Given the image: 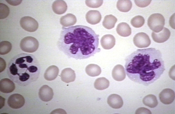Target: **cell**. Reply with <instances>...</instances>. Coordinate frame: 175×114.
Returning a JSON list of instances; mask_svg holds the SVG:
<instances>
[{
  "label": "cell",
  "instance_id": "1",
  "mask_svg": "<svg viewBox=\"0 0 175 114\" xmlns=\"http://www.w3.org/2000/svg\"><path fill=\"white\" fill-rule=\"evenodd\" d=\"M125 61L128 78L145 86L159 79L165 69L162 54L155 48L137 49L128 56Z\"/></svg>",
  "mask_w": 175,
  "mask_h": 114
},
{
  "label": "cell",
  "instance_id": "2",
  "mask_svg": "<svg viewBox=\"0 0 175 114\" xmlns=\"http://www.w3.org/2000/svg\"><path fill=\"white\" fill-rule=\"evenodd\" d=\"M62 28L58 46L69 58L84 59L100 51L99 35L91 28L82 25Z\"/></svg>",
  "mask_w": 175,
  "mask_h": 114
},
{
  "label": "cell",
  "instance_id": "3",
  "mask_svg": "<svg viewBox=\"0 0 175 114\" xmlns=\"http://www.w3.org/2000/svg\"><path fill=\"white\" fill-rule=\"evenodd\" d=\"M8 69L9 77L15 82L22 85L36 81L40 72L39 64L35 57L25 53L15 57Z\"/></svg>",
  "mask_w": 175,
  "mask_h": 114
},
{
  "label": "cell",
  "instance_id": "4",
  "mask_svg": "<svg viewBox=\"0 0 175 114\" xmlns=\"http://www.w3.org/2000/svg\"><path fill=\"white\" fill-rule=\"evenodd\" d=\"M165 20L163 16L160 13H154L148 18L147 25L153 32L157 33L161 31L165 25Z\"/></svg>",
  "mask_w": 175,
  "mask_h": 114
},
{
  "label": "cell",
  "instance_id": "5",
  "mask_svg": "<svg viewBox=\"0 0 175 114\" xmlns=\"http://www.w3.org/2000/svg\"><path fill=\"white\" fill-rule=\"evenodd\" d=\"M20 46L23 51L33 53L36 51L39 46V43L35 38L32 36H27L22 39Z\"/></svg>",
  "mask_w": 175,
  "mask_h": 114
},
{
  "label": "cell",
  "instance_id": "6",
  "mask_svg": "<svg viewBox=\"0 0 175 114\" xmlns=\"http://www.w3.org/2000/svg\"><path fill=\"white\" fill-rule=\"evenodd\" d=\"M20 25L22 29L30 32H33L38 29L39 25L37 21L32 17L27 16L21 18Z\"/></svg>",
  "mask_w": 175,
  "mask_h": 114
},
{
  "label": "cell",
  "instance_id": "7",
  "mask_svg": "<svg viewBox=\"0 0 175 114\" xmlns=\"http://www.w3.org/2000/svg\"><path fill=\"white\" fill-rule=\"evenodd\" d=\"M133 42L136 46L141 48L147 47L151 44L149 37L143 32L136 34L133 38Z\"/></svg>",
  "mask_w": 175,
  "mask_h": 114
},
{
  "label": "cell",
  "instance_id": "8",
  "mask_svg": "<svg viewBox=\"0 0 175 114\" xmlns=\"http://www.w3.org/2000/svg\"><path fill=\"white\" fill-rule=\"evenodd\" d=\"M25 100L21 95L17 93L11 95L9 98L7 103L9 106L14 109H19L23 106Z\"/></svg>",
  "mask_w": 175,
  "mask_h": 114
},
{
  "label": "cell",
  "instance_id": "9",
  "mask_svg": "<svg viewBox=\"0 0 175 114\" xmlns=\"http://www.w3.org/2000/svg\"><path fill=\"white\" fill-rule=\"evenodd\" d=\"M174 91L170 89H163L159 94L160 101L163 104L168 105L172 103L175 99Z\"/></svg>",
  "mask_w": 175,
  "mask_h": 114
},
{
  "label": "cell",
  "instance_id": "10",
  "mask_svg": "<svg viewBox=\"0 0 175 114\" xmlns=\"http://www.w3.org/2000/svg\"><path fill=\"white\" fill-rule=\"evenodd\" d=\"M170 35V32L169 30L165 27L160 32L156 33L153 32L151 34L153 40L158 43L166 42L169 39Z\"/></svg>",
  "mask_w": 175,
  "mask_h": 114
},
{
  "label": "cell",
  "instance_id": "11",
  "mask_svg": "<svg viewBox=\"0 0 175 114\" xmlns=\"http://www.w3.org/2000/svg\"><path fill=\"white\" fill-rule=\"evenodd\" d=\"M39 96L42 101L45 102L49 101L52 99L53 96V90L48 85H43L39 89Z\"/></svg>",
  "mask_w": 175,
  "mask_h": 114
},
{
  "label": "cell",
  "instance_id": "12",
  "mask_svg": "<svg viewBox=\"0 0 175 114\" xmlns=\"http://www.w3.org/2000/svg\"><path fill=\"white\" fill-rule=\"evenodd\" d=\"M107 102L110 106L115 109L121 108L123 104L122 97L119 95L115 94L109 95L108 98Z\"/></svg>",
  "mask_w": 175,
  "mask_h": 114
},
{
  "label": "cell",
  "instance_id": "13",
  "mask_svg": "<svg viewBox=\"0 0 175 114\" xmlns=\"http://www.w3.org/2000/svg\"><path fill=\"white\" fill-rule=\"evenodd\" d=\"M85 17L87 22L91 25H95L99 23L101 19L100 13L96 10L88 11Z\"/></svg>",
  "mask_w": 175,
  "mask_h": 114
},
{
  "label": "cell",
  "instance_id": "14",
  "mask_svg": "<svg viewBox=\"0 0 175 114\" xmlns=\"http://www.w3.org/2000/svg\"><path fill=\"white\" fill-rule=\"evenodd\" d=\"M15 86L13 82L8 78L2 79L0 81V90L2 92L8 93L12 92Z\"/></svg>",
  "mask_w": 175,
  "mask_h": 114
},
{
  "label": "cell",
  "instance_id": "15",
  "mask_svg": "<svg viewBox=\"0 0 175 114\" xmlns=\"http://www.w3.org/2000/svg\"><path fill=\"white\" fill-rule=\"evenodd\" d=\"M112 75L113 79L117 81L124 80L126 75L123 66L119 64L116 65L113 69Z\"/></svg>",
  "mask_w": 175,
  "mask_h": 114
},
{
  "label": "cell",
  "instance_id": "16",
  "mask_svg": "<svg viewBox=\"0 0 175 114\" xmlns=\"http://www.w3.org/2000/svg\"><path fill=\"white\" fill-rule=\"evenodd\" d=\"M101 44L105 49H109L115 45V39L114 37L111 34H107L103 36L100 40Z\"/></svg>",
  "mask_w": 175,
  "mask_h": 114
},
{
  "label": "cell",
  "instance_id": "17",
  "mask_svg": "<svg viewBox=\"0 0 175 114\" xmlns=\"http://www.w3.org/2000/svg\"><path fill=\"white\" fill-rule=\"evenodd\" d=\"M60 76L62 81L66 83L74 81L76 78L74 71L70 68L63 69L61 72Z\"/></svg>",
  "mask_w": 175,
  "mask_h": 114
},
{
  "label": "cell",
  "instance_id": "18",
  "mask_svg": "<svg viewBox=\"0 0 175 114\" xmlns=\"http://www.w3.org/2000/svg\"><path fill=\"white\" fill-rule=\"evenodd\" d=\"M67 5L66 2L61 0L55 1L52 5V8L53 12L58 15L62 14L67 11Z\"/></svg>",
  "mask_w": 175,
  "mask_h": 114
},
{
  "label": "cell",
  "instance_id": "19",
  "mask_svg": "<svg viewBox=\"0 0 175 114\" xmlns=\"http://www.w3.org/2000/svg\"><path fill=\"white\" fill-rule=\"evenodd\" d=\"M76 22V17L71 13H68L62 16L60 19V24L64 27L73 25Z\"/></svg>",
  "mask_w": 175,
  "mask_h": 114
},
{
  "label": "cell",
  "instance_id": "20",
  "mask_svg": "<svg viewBox=\"0 0 175 114\" xmlns=\"http://www.w3.org/2000/svg\"><path fill=\"white\" fill-rule=\"evenodd\" d=\"M116 31L119 35L124 37L129 36L132 32L131 29L129 25L124 22L120 23L118 25Z\"/></svg>",
  "mask_w": 175,
  "mask_h": 114
},
{
  "label": "cell",
  "instance_id": "21",
  "mask_svg": "<svg viewBox=\"0 0 175 114\" xmlns=\"http://www.w3.org/2000/svg\"><path fill=\"white\" fill-rule=\"evenodd\" d=\"M59 72L57 67L52 65L49 67L46 70L44 74V78L47 81H52L57 77Z\"/></svg>",
  "mask_w": 175,
  "mask_h": 114
},
{
  "label": "cell",
  "instance_id": "22",
  "mask_svg": "<svg viewBox=\"0 0 175 114\" xmlns=\"http://www.w3.org/2000/svg\"><path fill=\"white\" fill-rule=\"evenodd\" d=\"M85 72L88 75L94 77L98 76L100 74L101 72V69L98 65L91 64L86 67Z\"/></svg>",
  "mask_w": 175,
  "mask_h": 114
},
{
  "label": "cell",
  "instance_id": "23",
  "mask_svg": "<svg viewBox=\"0 0 175 114\" xmlns=\"http://www.w3.org/2000/svg\"><path fill=\"white\" fill-rule=\"evenodd\" d=\"M109 80L104 77H101L96 79L94 83V86L96 89L100 90L107 89L109 86Z\"/></svg>",
  "mask_w": 175,
  "mask_h": 114
},
{
  "label": "cell",
  "instance_id": "24",
  "mask_svg": "<svg viewBox=\"0 0 175 114\" xmlns=\"http://www.w3.org/2000/svg\"><path fill=\"white\" fill-rule=\"evenodd\" d=\"M117 21V19L112 15L105 16L102 22L103 26L106 29H110L113 28Z\"/></svg>",
  "mask_w": 175,
  "mask_h": 114
},
{
  "label": "cell",
  "instance_id": "25",
  "mask_svg": "<svg viewBox=\"0 0 175 114\" xmlns=\"http://www.w3.org/2000/svg\"><path fill=\"white\" fill-rule=\"evenodd\" d=\"M144 104L151 108L156 107L158 104L156 97L153 94H149L145 96L142 99Z\"/></svg>",
  "mask_w": 175,
  "mask_h": 114
},
{
  "label": "cell",
  "instance_id": "26",
  "mask_svg": "<svg viewBox=\"0 0 175 114\" xmlns=\"http://www.w3.org/2000/svg\"><path fill=\"white\" fill-rule=\"evenodd\" d=\"M117 9L120 11L127 12L131 9L132 3L130 0H118L116 5Z\"/></svg>",
  "mask_w": 175,
  "mask_h": 114
},
{
  "label": "cell",
  "instance_id": "27",
  "mask_svg": "<svg viewBox=\"0 0 175 114\" xmlns=\"http://www.w3.org/2000/svg\"><path fill=\"white\" fill-rule=\"evenodd\" d=\"M12 48V45L9 42L3 41L0 43V54L4 55L9 53Z\"/></svg>",
  "mask_w": 175,
  "mask_h": 114
},
{
  "label": "cell",
  "instance_id": "28",
  "mask_svg": "<svg viewBox=\"0 0 175 114\" xmlns=\"http://www.w3.org/2000/svg\"><path fill=\"white\" fill-rule=\"evenodd\" d=\"M130 22L133 26L136 28H139L143 25L145 23V19L142 16L137 15L132 18Z\"/></svg>",
  "mask_w": 175,
  "mask_h": 114
},
{
  "label": "cell",
  "instance_id": "29",
  "mask_svg": "<svg viewBox=\"0 0 175 114\" xmlns=\"http://www.w3.org/2000/svg\"><path fill=\"white\" fill-rule=\"evenodd\" d=\"M9 9L5 4L0 3V19H2L6 18L9 15Z\"/></svg>",
  "mask_w": 175,
  "mask_h": 114
},
{
  "label": "cell",
  "instance_id": "30",
  "mask_svg": "<svg viewBox=\"0 0 175 114\" xmlns=\"http://www.w3.org/2000/svg\"><path fill=\"white\" fill-rule=\"evenodd\" d=\"M103 0H86L85 3L87 6L91 8H98L102 4Z\"/></svg>",
  "mask_w": 175,
  "mask_h": 114
},
{
  "label": "cell",
  "instance_id": "31",
  "mask_svg": "<svg viewBox=\"0 0 175 114\" xmlns=\"http://www.w3.org/2000/svg\"><path fill=\"white\" fill-rule=\"evenodd\" d=\"M151 0H135L136 5L140 7H146L150 4Z\"/></svg>",
  "mask_w": 175,
  "mask_h": 114
},
{
  "label": "cell",
  "instance_id": "32",
  "mask_svg": "<svg viewBox=\"0 0 175 114\" xmlns=\"http://www.w3.org/2000/svg\"><path fill=\"white\" fill-rule=\"evenodd\" d=\"M135 114H151V112L147 108L140 107L136 110Z\"/></svg>",
  "mask_w": 175,
  "mask_h": 114
},
{
  "label": "cell",
  "instance_id": "33",
  "mask_svg": "<svg viewBox=\"0 0 175 114\" xmlns=\"http://www.w3.org/2000/svg\"><path fill=\"white\" fill-rule=\"evenodd\" d=\"M0 72L3 71L6 67V63L5 60L1 58L0 59Z\"/></svg>",
  "mask_w": 175,
  "mask_h": 114
},
{
  "label": "cell",
  "instance_id": "34",
  "mask_svg": "<svg viewBox=\"0 0 175 114\" xmlns=\"http://www.w3.org/2000/svg\"><path fill=\"white\" fill-rule=\"evenodd\" d=\"M9 4L13 6H16L20 4L22 0H6Z\"/></svg>",
  "mask_w": 175,
  "mask_h": 114
},
{
  "label": "cell",
  "instance_id": "35",
  "mask_svg": "<svg viewBox=\"0 0 175 114\" xmlns=\"http://www.w3.org/2000/svg\"><path fill=\"white\" fill-rule=\"evenodd\" d=\"M66 114V112L65 110L62 109H57L53 111L51 114Z\"/></svg>",
  "mask_w": 175,
  "mask_h": 114
},
{
  "label": "cell",
  "instance_id": "36",
  "mask_svg": "<svg viewBox=\"0 0 175 114\" xmlns=\"http://www.w3.org/2000/svg\"><path fill=\"white\" fill-rule=\"evenodd\" d=\"M174 67V65L173 66H172V67L170 69V70L169 72V75L170 77L172 79H173L174 80H175L174 79V71H175L174 70L173 71V70L175 68Z\"/></svg>",
  "mask_w": 175,
  "mask_h": 114
}]
</instances>
